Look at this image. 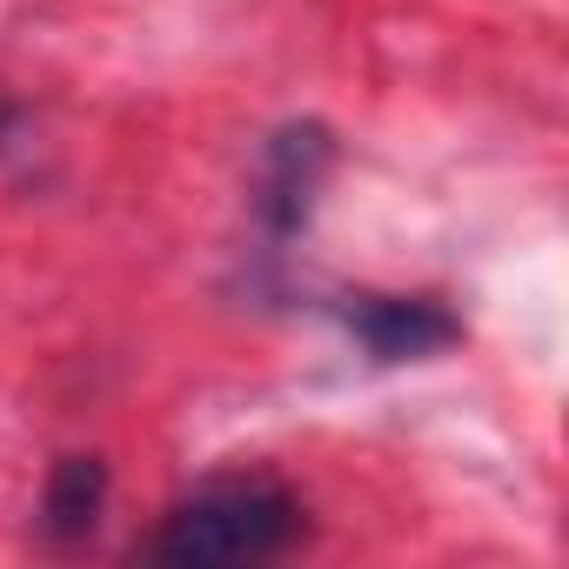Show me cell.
<instances>
[{
	"instance_id": "6da1fadb",
	"label": "cell",
	"mask_w": 569,
	"mask_h": 569,
	"mask_svg": "<svg viewBox=\"0 0 569 569\" xmlns=\"http://www.w3.org/2000/svg\"><path fill=\"white\" fill-rule=\"evenodd\" d=\"M309 542V509L274 476H208L188 496H174L141 542L161 569H254L281 562Z\"/></svg>"
},
{
	"instance_id": "7a4b0ae2",
	"label": "cell",
	"mask_w": 569,
	"mask_h": 569,
	"mask_svg": "<svg viewBox=\"0 0 569 569\" xmlns=\"http://www.w3.org/2000/svg\"><path fill=\"white\" fill-rule=\"evenodd\" d=\"M336 168V141L322 121H296L281 128L268 148H261V174H254V221L268 234V254H281L316 214L322 201V181Z\"/></svg>"
},
{
	"instance_id": "3957f363",
	"label": "cell",
	"mask_w": 569,
	"mask_h": 569,
	"mask_svg": "<svg viewBox=\"0 0 569 569\" xmlns=\"http://www.w3.org/2000/svg\"><path fill=\"white\" fill-rule=\"evenodd\" d=\"M342 329L362 342L369 362H429L442 349L462 342V316H449L436 296H376V289H356L336 302Z\"/></svg>"
},
{
	"instance_id": "277c9868",
	"label": "cell",
	"mask_w": 569,
	"mask_h": 569,
	"mask_svg": "<svg viewBox=\"0 0 569 569\" xmlns=\"http://www.w3.org/2000/svg\"><path fill=\"white\" fill-rule=\"evenodd\" d=\"M108 516V462L101 456H54L48 489H41V536L54 549H81Z\"/></svg>"
}]
</instances>
